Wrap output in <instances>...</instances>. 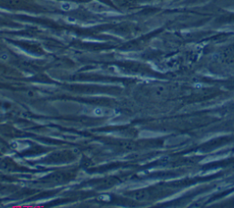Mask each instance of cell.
Segmentation results:
<instances>
[{
  "instance_id": "3957f363",
  "label": "cell",
  "mask_w": 234,
  "mask_h": 208,
  "mask_svg": "<svg viewBox=\"0 0 234 208\" xmlns=\"http://www.w3.org/2000/svg\"><path fill=\"white\" fill-rule=\"evenodd\" d=\"M93 113H94V115L98 116H101L103 115V111H102V109H101V108H95Z\"/></svg>"
},
{
  "instance_id": "7a4b0ae2",
  "label": "cell",
  "mask_w": 234,
  "mask_h": 208,
  "mask_svg": "<svg viewBox=\"0 0 234 208\" xmlns=\"http://www.w3.org/2000/svg\"><path fill=\"white\" fill-rule=\"evenodd\" d=\"M121 147L125 148V150H132V148H134V144L129 141H125L121 144Z\"/></svg>"
},
{
  "instance_id": "6da1fadb",
  "label": "cell",
  "mask_w": 234,
  "mask_h": 208,
  "mask_svg": "<svg viewBox=\"0 0 234 208\" xmlns=\"http://www.w3.org/2000/svg\"><path fill=\"white\" fill-rule=\"evenodd\" d=\"M132 197L136 201H143L147 197V193L144 190H141V191H137L136 193H133Z\"/></svg>"
},
{
  "instance_id": "5b68a950",
  "label": "cell",
  "mask_w": 234,
  "mask_h": 208,
  "mask_svg": "<svg viewBox=\"0 0 234 208\" xmlns=\"http://www.w3.org/2000/svg\"><path fill=\"white\" fill-rule=\"evenodd\" d=\"M62 9H64V10H70L71 9V5L69 3H64V4H62Z\"/></svg>"
},
{
  "instance_id": "277c9868",
  "label": "cell",
  "mask_w": 234,
  "mask_h": 208,
  "mask_svg": "<svg viewBox=\"0 0 234 208\" xmlns=\"http://www.w3.org/2000/svg\"><path fill=\"white\" fill-rule=\"evenodd\" d=\"M26 96L29 98H33L36 96V93L34 91H32V90H29V91L26 93Z\"/></svg>"
}]
</instances>
